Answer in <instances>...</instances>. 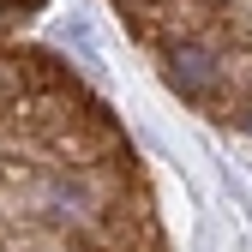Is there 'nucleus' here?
I'll return each instance as SVG.
<instances>
[{
	"label": "nucleus",
	"instance_id": "f257e3e1",
	"mask_svg": "<svg viewBox=\"0 0 252 252\" xmlns=\"http://www.w3.org/2000/svg\"><path fill=\"white\" fill-rule=\"evenodd\" d=\"M0 252H168L120 120L12 30H0Z\"/></svg>",
	"mask_w": 252,
	"mask_h": 252
},
{
	"label": "nucleus",
	"instance_id": "f03ea898",
	"mask_svg": "<svg viewBox=\"0 0 252 252\" xmlns=\"http://www.w3.org/2000/svg\"><path fill=\"white\" fill-rule=\"evenodd\" d=\"M180 102L252 138V0H114Z\"/></svg>",
	"mask_w": 252,
	"mask_h": 252
},
{
	"label": "nucleus",
	"instance_id": "7ed1b4c3",
	"mask_svg": "<svg viewBox=\"0 0 252 252\" xmlns=\"http://www.w3.org/2000/svg\"><path fill=\"white\" fill-rule=\"evenodd\" d=\"M48 0H0V30H12L18 18H30V12H42Z\"/></svg>",
	"mask_w": 252,
	"mask_h": 252
}]
</instances>
